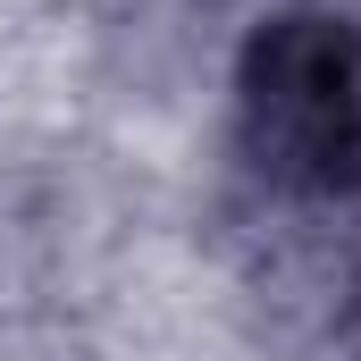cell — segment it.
<instances>
[{
  "label": "cell",
  "mask_w": 361,
  "mask_h": 361,
  "mask_svg": "<svg viewBox=\"0 0 361 361\" xmlns=\"http://www.w3.org/2000/svg\"><path fill=\"white\" fill-rule=\"evenodd\" d=\"M235 152L286 202L361 193V25L277 8L235 51Z\"/></svg>",
  "instance_id": "obj_1"
},
{
  "label": "cell",
  "mask_w": 361,
  "mask_h": 361,
  "mask_svg": "<svg viewBox=\"0 0 361 361\" xmlns=\"http://www.w3.org/2000/svg\"><path fill=\"white\" fill-rule=\"evenodd\" d=\"M311 8H328V17H345V25H361V0H311Z\"/></svg>",
  "instance_id": "obj_2"
},
{
  "label": "cell",
  "mask_w": 361,
  "mask_h": 361,
  "mask_svg": "<svg viewBox=\"0 0 361 361\" xmlns=\"http://www.w3.org/2000/svg\"><path fill=\"white\" fill-rule=\"evenodd\" d=\"M353 361H361V311H353Z\"/></svg>",
  "instance_id": "obj_3"
}]
</instances>
